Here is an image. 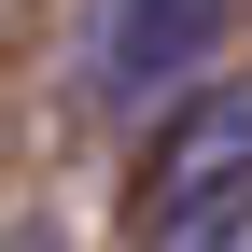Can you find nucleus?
I'll return each mask as SVG.
<instances>
[{
  "mask_svg": "<svg viewBox=\"0 0 252 252\" xmlns=\"http://www.w3.org/2000/svg\"><path fill=\"white\" fill-rule=\"evenodd\" d=\"M224 196H252V70L196 84V98L154 126V154H140V238L196 224V210H224Z\"/></svg>",
  "mask_w": 252,
  "mask_h": 252,
  "instance_id": "nucleus-1",
  "label": "nucleus"
},
{
  "mask_svg": "<svg viewBox=\"0 0 252 252\" xmlns=\"http://www.w3.org/2000/svg\"><path fill=\"white\" fill-rule=\"evenodd\" d=\"M224 14L238 0H98V14H84V84H98L112 112L182 98V70L224 42Z\"/></svg>",
  "mask_w": 252,
  "mask_h": 252,
  "instance_id": "nucleus-2",
  "label": "nucleus"
},
{
  "mask_svg": "<svg viewBox=\"0 0 252 252\" xmlns=\"http://www.w3.org/2000/svg\"><path fill=\"white\" fill-rule=\"evenodd\" d=\"M140 252H252V196L196 210V224H168V238H140Z\"/></svg>",
  "mask_w": 252,
  "mask_h": 252,
  "instance_id": "nucleus-3",
  "label": "nucleus"
},
{
  "mask_svg": "<svg viewBox=\"0 0 252 252\" xmlns=\"http://www.w3.org/2000/svg\"><path fill=\"white\" fill-rule=\"evenodd\" d=\"M14 252H56V238H14Z\"/></svg>",
  "mask_w": 252,
  "mask_h": 252,
  "instance_id": "nucleus-4",
  "label": "nucleus"
}]
</instances>
